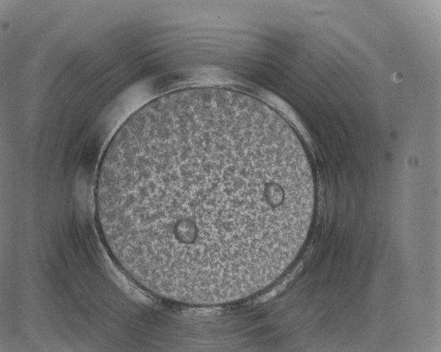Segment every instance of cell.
Returning a JSON list of instances; mask_svg holds the SVG:
<instances>
[{
  "instance_id": "cell-1",
  "label": "cell",
  "mask_w": 441,
  "mask_h": 352,
  "mask_svg": "<svg viewBox=\"0 0 441 352\" xmlns=\"http://www.w3.org/2000/svg\"><path fill=\"white\" fill-rule=\"evenodd\" d=\"M99 227L140 285L209 307L269 287L303 247L315 182L298 136L251 100L158 97L130 116L101 158Z\"/></svg>"
}]
</instances>
